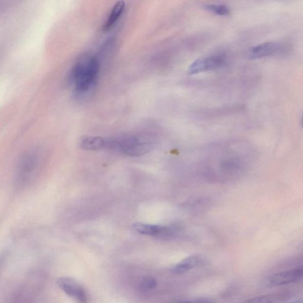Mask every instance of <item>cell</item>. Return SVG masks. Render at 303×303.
<instances>
[{
    "label": "cell",
    "instance_id": "6da1fadb",
    "mask_svg": "<svg viewBox=\"0 0 303 303\" xmlns=\"http://www.w3.org/2000/svg\"><path fill=\"white\" fill-rule=\"evenodd\" d=\"M99 67L98 57L90 53H85L76 60L69 75L76 94L86 95L93 89L97 82Z\"/></svg>",
    "mask_w": 303,
    "mask_h": 303
},
{
    "label": "cell",
    "instance_id": "7a4b0ae2",
    "mask_svg": "<svg viewBox=\"0 0 303 303\" xmlns=\"http://www.w3.org/2000/svg\"><path fill=\"white\" fill-rule=\"evenodd\" d=\"M112 149L126 155L139 157L147 153L150 147L144 141L135 136L112 138Z\"/></svg>",
    "mask_w": 303,
    "mask_h": 303
},
{
    "label": "cell",
    "instance_id": "3957f363",
    "mask_svg": "<svg viewBox=\"0 0 303 303\" xmlns=\"http://www.w3.org/2000/svg\"><path fill=\"white\" fill-rule=\"evenodd\" d=\"M133 228L142 235L161 239H170L179 231V228L175 226L153 225L143 223H136L133 225Z\"/></svg>",
    "mask_w": 303,
    "mask_h": 303
},
{
    "label": "cell",
    "instance_id": "277c9868",
    "mask_svg": "<svg viewBox=\"0 0 303 303\" xmlns=\"http://www.w3.org/2000/svg\"><path fill=\"white\" fill-rule=\"evenodd\" d=\"M303 277V268L278 272L265 279L264 285L267 287H276L297 282Z\"/></svg>",
    "mask_w": 303,
    "mask_h": 303
},
{
    "label": "cell",
    "instance_id": "5b68a950",
    "mask_svg": "<svg viewBox=\"0 0 303 303\" xmlns=\"http://www.w3.org/2000/svg\"><path fill=\"white\" fill-rule=\"evenodd\" d=\"M225 58L221 55H213L199 57L188 69L189 75H195L206 71H213L224 66Z\"/></svg>",
    "mask_w": 303,
    "mask_h": 303
},
{
    "label": "cell",
    "instance_id": "8992f818",
    "mask_svg": "<svg viewBox=\"0 0 303 303\" xmlns=\"http://www.w3.org/2000/svg\"><path fill=\"white\" fill-rule=\"evenodd\" d=\"M288 49V46L281 42H268L252 48L249 51L248 56L251 59L263 58L286 53Z\"/></svg>",
    "mask_w": 303,
    "mask_h": 303
},
{
    "label": "cell",
    "instance_id": "52a82bcc",
    "mask_svg": "<svg viewBox=\"0 0 303 303\" xmlns=\"http://www.w3.org/2000/svg\"><path fill=\"white\" fill-rule=\"evenodd\" d=\"M57 285L65 294L76 303H88L86 290L75 279L69 277H62L57 280Z\"/></svg>",
    "mask_w": 303,
    "mask_h": 303
},
{
    "label": "cell",
    "instance_id": "ba28073f",
    "mask_svg": "<svg viewBox=\"0 0 303 303\" xmlns=\"http://www.w3.org/2000/svg\"><path fill=\"white\" fill-rule=\"evenodd\" d=\"M39 165V156L34 152H29L23 157L18 164V174L22 183L29 181Z\"/></svg>",
    "mask_w": 303,
    "mask_h": 303
},
{
    "label": "cell",
    "instance_id": "9c48e42d",
    "mask_svg": "<svg viewBox=\"0 0 303 303\" xmlns=\"http://www.w3.org/2000/svg\"><path fill=\"white\" fill-rule=\"evenodd\" d=\"M80 148L86 151H98L108 149V138L100 136H84L79 141Z\"/></svg>",
    "mask_w": 303,
    "mask_h": 303
},
{
    "label": "cell",
    "instance_id": "30bf717a",
    "mask_svg": "<svg viewBox=\"0 0 303 303\" xmlns=\"http://www.w3.org/2000/svg\"><path fill=\"white\" fill-rule=\"evenodd\" d=\"M292 296L291 291H280L249 298L243 303H281L290 300Z\"/></svg>",
    "mask_w": 303,
    "mask_h": 303
},
{
    "label": "cell",
    "instance_id": "8fae6325",
    "mask_svg": "<svg viewBox=\"0 0 303 303\" xmlns=\"http://www.w3.org/2000/svg\"><path fill=\"white\" fill-rule=\"evenodd\" d=\"M201 262V258L198 256H191L184 259L172 268L171 271L175 274H182L186 273L199 266Z\"/></svg>",
    "mask_w": 303,
    "mask_h": 303
},
{
    "label": "cell",
    "instance_id": "7c38bea8",
    "mask_svg": "<svg viewBox=\"0 0 303 303\" xmlns=\"http://www.w3.org/2000/svg\"><path fill=\"white\" fill-rule=\"evenodd\" d=\"M125 3L124 2H118L112 7L108 17H107L105 24L103 26V30L107 31L116 24L118 19L121 17L125 10Z\"/></svg>",
    "mask_w": 303,
    "mask_h": 303
},
{
    "label": "cell",
    "instance_id": "4fadbf2b",
    "mask_svg": "<svg viewBox=\"0 0 303 303\" xmlns=\"http://www.w3.org/2000/svg\"><path fill=\"white\" fill-rule=\"evenodd\" d=\"M156 279L150 276H146L139 283V289L143 291H148L155 289L157 286Z\"/></svg>",
    "mask_w": 303,
    "mask_h": 303
},
{
    "label": "cell",
    "instance_id": "5bb4252c",
    "mask_svg": "<svg viewBox=\"0 0 303 303\" xmlns=\"http://www.w3.org/2000/svg\"><path fill=\"white\" fill-rule=\"evenodd\" d=\"M206 9L217 16H228L231 13L227 6L222 5H209L206 6Z\"/></svg>",
    "mask_w": 303,
    "mask_h": 303
},
{
    "label": "cell",
    "instance_id": "9a60e30c",
    "mask_svg": "<svg viewBox=\"0 0 303 303\" xmlns=\"http://www.w3.org/2000/svg\"><path fill=\"white\" fill-rule=\"evenodd\" d=\"M177 303H214L213 301L207 299H198V300H188L178 302Z\"/></svg>",
    "mask_w": 303,
    "mask_h": 303
},
{
    "label": "cell",
    "instance_id": "2e32d148",
    "mask_svg": "<svg viewBox=\"0 0 303 303\" xmlns=\"http://www.w3.org/2000/svg\"><path fill=\"white\" fill-rule=\"evenodd\" d=\"M290 303H303L302 300H297Z\"/></svg>",
    "mask_w": 303,
    "mask_h": 303
},
{
    "label": "cell",
    "instance_id": "e0dca14e",
    "mask_svg": "<svg viewBox=\"0 0 303 303\" xmlns=\"http://www.w3.org/2000/svg\"><path fill=\"white\" fill-rule=\"evenodd\" d=\"M111 149H112V138H111Z\"/></svg>",
    "mask_w": 303,
    "mask_h": 303
},
{
    "label": "cell",
    "instance_id": "ac0fdd59",
    "mask_svg": "<svg viewBox=\"0 0 303 303\" xmlns=\"http://www.w3.org/2000/svg\"><path fill=\"white\" fill-rule=\"evenodd\" d=\"M302 124H303V117H302Z\"/></svg>",
    "mask_w": 303,
    "mask_h": 303
}]
</instances>
